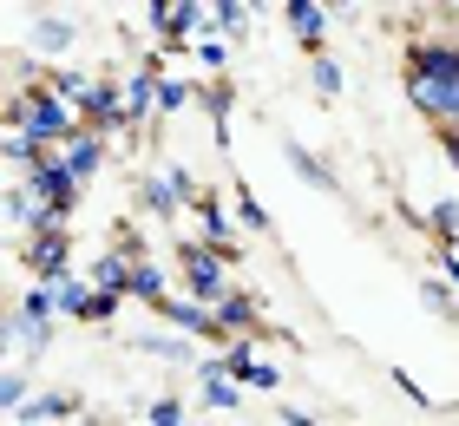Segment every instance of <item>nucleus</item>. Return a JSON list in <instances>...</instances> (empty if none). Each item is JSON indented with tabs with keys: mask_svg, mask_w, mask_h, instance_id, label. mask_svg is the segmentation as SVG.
<instances>
[{
	"mask_svg": "<svg viewBox=\"0 0 459 426\" xmlns=\"http://www.w3.org/2000/svg\"><path fill=\"white\" fill-rule=\"evenodd\" d=\"M197 92L184 79H158V112H184V105H191Z\"/></svg>",
	"mask_w": 459,
	"mask_h": 426,
	"instance_id": "nucleus-32",
	"label": "nucleus"
},
{
	"mask_svg": "<svg viewBox=\"0 0 459 426\" xmlns=\"http://www.w3.org/2000/svg\"><path fill=\"white\" fill-rule=\"evenodd\" d=\"M211 315H217L223 341H263V335H282V328H269V315H263V302H256L249 289H230Z\"/></svg>",
	"mask_w": 459,
	"mask_h": 426,
	"instance_id": "nucleus-5",
	"label": "nucleus"
},
{
	"mask_svg": "<svg viewBox=\"0 0 459 426\" xmlns=\"http://www.w3.org/2000/svg\"><path fill=\"white\" fill-rule=\"evenodd\" d=\"M79 125H86L92 138H112V132H125V92L112 79H99L92 92H86V105H79Z\"/></svg>",
	"mask_w": 459,
	"mask_h": 426,
	"instance_id": "nucleus-10",
	"label": "nucleus"
},
{
	"mask_svg": "<svg viewBox=\"0 0 459 426\" xmlns=\"http://www.w3.org/2000/svg\"><path fill=\"white\" fill-rule=\"evenodd\" d=\"M440 283L459 295V249H440Z\"/></svg>",
	"mask_w": 459,
	"mask_h": 426,
	"instance_id": "nucleus-39",
	"label": "nucleus"
},
{
	"mask_svg": "<svg viewBox=\"0 0 459 426\" xmlns=\"http://www.w3.org/2000/svg\"><path fill=\"white\" fill-rule=\"evenodd\" d=\"M33 394V380L20 374V368H0V413H20V400Z\"/></svg>",
	"mask_w": 459,
	"mask_h": 426,
	"instance_id": "nucleus-31",
	"label": "nucleus"
},
{
	"mask_svg": "<svg viewBox=\"0 0 459 426\" xmlns=\"http://www.w3.org/2000/svg\"><path fill=\"white\" fill-rule=\"evenodd\" d=\"M282 158L296 164V178H302L308 190H322V197H342V178L328 170V158H322V152H308L302 138H282Z\"/></svg>",
	"mask_w": 459,
	"mask_h": 426,
	"instance_id": "nucleus-16",
	"label": "nucleus"
},
{
	"mask_svg": "<svg viewBox=\"0 0 459 426\" xmlns=\"http://www.w3.org/2000/svg\"><path fill=\"white\" fill-rule=\"evenodd\" d=\"M308 85H316V92L322 99H342V66H335V53H316V59H308Z\"/></svg>",
	"mask_w": 459,
	"mask_h": 426,
	"instance_id": "nucleus-26",
	"label": "nucleus"
},
{
	"mask_svg": "<svg viewBox=\"0 0 459 426\" xmlns=\"http://www.w3.org/2000/svg\"><path fill=\"white\" fill-rule=\"evenodd\" d=\"M401 85L413 112L433 118V132H459V39H413Z\"/></svg>",
	"mask_w": 459,
	"mask_h": 426,
	"instance_id": "nucleus-1",
	"label": "nucleus"
},
{
	"mask_svg": "<svg viewBox=\"0 0 459 426\" xmlns=\"http://www.w3.org/2000/svg\"><path fill=\"white\" fill-rule=\"evenodd\" d=\"M0 132H27V138H39V144H66V138H79L86 125H79V112L73 105H59L39 79H27V85H13V99H7V112H0Z\"/></svg>",
	"mask_w": 459,
	"mask_h": 426,
	"instance_id": "nucleus-2",
	"label": "nucleus"
},
{
	"mask_svg": "<svg viewBox=\"0 0 459 426\" xmlns=\"http://www.w3.org/2000/svg\"><path fill=\"white\" fill-rule=\"evenodd\" d=\"M158 315H164V322H171L184 341H217V348H230V341H223V328H217V315L204 309V302H191V295H164V302H158Z\"/></svg>",
	"mask_w": 459,
	"mask_h": 426,
	"instance_id": "nucleus-8",
	"label": "nucleus"
},
{
	"mask_svg": "<svg viewBox=\"0 0 459 426\" xmlns=\"http://www.w3.org/2000/svg\"><path fill=\"white\" fill-rule=\"evenodd\" d=\"M282 426H328V420H316V413H302V407H282Z\"/></svg>",
	"mask_w": 459,
	"mask_h": 426,
	"instance_id": "nucleus-40",
	"label": "nucleus"
},
{
	"mask_svg": "<svg viewBox=\"0 0 459 426\" xmlns=\"http://www.w3.org/2000/svg\"><path fill=\"white\" fill-rule=\"evenodd\" d=\"M387 380H394V387H401V394H407V400H413V407H433V400H427V387H420V380H413V374H407V368H394V374H387Z\"/></svg>",
	"mask_w": 459,
	"mask_h": 426,
	"instance_id": "nucleus-38",
	"label": "nucleus"
},
{
	"mask_svg": "<svg viewBox=\"0 0 459 426\" xmlns=\"http://www.w3.org/2000/svg\"><path fill=\"white\" fill-rule=\"evenodd\" d=\"M118 309H125V302H118V295H106V289H92V295H86V309H79V322H92V328H106V322H118Z\"/></svg>",
	"mask_w": 459,
	"mask_h": 426,
	"instance_id": "nucleus-30",
	"label": "nucleus"
},
{
	"mask_svg": "<svg viewBox=\"0 0 459 426\" xmlns=\"http://www.w3.org/2000/svg\"><path fill=\"white\" fill-rule=\"evenodd\" d=\"M73 426H79V420H73Z\"/></svg>",
	"mask_w": 459,
	"mask_h": 426,
	"instance_id": "nucleus-43",
	"label": "nucleus"
},
{
	"mask_svg": "<svg viewBox=\"0 0 459 426\" xmlns=\"http://www.w3.org/2000/svg\"><path fill=\"white\" fill-rule=\"evenodd\" d=\"M27 39H33V53H73V39H79V20H73V13H33Z\"/></svg>",
	"mask_w": 459,
	"mask_h": 426,
	"instance_id": "nucleus-17",
	"label": "nucleus"
},
{
	"mask_svg": "<svg viewBox=\"0 0 459 426\" xmlns=\"http://www.w3.org/2000/svg\"><path fill=\"white\" fill-rule=\"evenodd\" d=\"M237 400H243V394H237V380H230V374H223V380H204V407L223 413V407H237Z\"/></svg>",
	"mask_w": 459,
	"mask_h": 426,
	"instance_id": "nucleus-35",
	"label": "nucleus"
},
{
	"mask_svg": "<svg viewBox=\"0 0 459 426\" xmlns=\"http://www.w3.org/2000/svg\"><path fill=\"white\" fill-rule=\"evenodd\" d=\"M164 184H171V197H178V204H197V197H204L197 178H191L184 164H164Z\"/></svg>",
	"mask_w": 459,
	"mask_h": 426,
	"instance_id": "nucleus-33",
	"label": "nucleus"
},
{
	"mask_svg": "<svg viewBox=\"0 0 459 426\" xmlns=\"http://www.w3.org/2000/svg\"><path fill=\"white\" fill-rule=\"evenodd\" d=\"M282 27L296 33V47L316 59L322 47H328V27H335V13L322 7V0H282Z\"/></svg>",
	"mask_w": 459,
	"mask_h": 426,
	"instance_id": "nucleus-6",
	"label": "nucleus"
},
{
	"mask_svg": "<svg viewBox=\"0 0 459 426\" xmlns=\"http://www.w3.org/2000/svg\"><path fill=\"white\" fill-rule=\"evenodd\" d=\"M144 13H152L158 39H171V47H184V39H191L197 20H211V7H197V0H158V7H144Z\"/></svg>",
	"mask_w": 459,
	"mask_h": 426,
	"instance_id": "nucleus-15",
	"label": "nucleus"
},
{
	"mask_svg": "<svg viewBox=\"0 0 459 426\" xmlns=\"http://www.w3.org/2000/svg\"><path fill=\"white\" fill-rule=\"evenodd\" d=\"M427 230L440 237V249H459V197H440L427 210Z\"/></svg>",
	"mask_w": 459,
	"mask_h": 426,
	"instance_id": "nucleus-25",
	"label": "nucleus"
},
{
	"mask_svg": "<svg viewBox=\"0 0 459 426\" xmlns=\"http://www.w3.org/2000/svg\"><path fill=\"white\" fill-rule=\"evenodd\" d=\"M39 85H47V92L59 99V105H73V112H79V105H86V92H92V73H79V66H47V73H39Z\"/></svg>",
	"mask_w": 459,
	"mask_h": 426,
	"instance_id": "nucleus-18",
	"label": "nucleus"
},
{
	"mask_svg": "<svg viewBox=\"0 0 459 426\" xmlns=\"http://www.w3.org/2000/svg\"><path fill=\"white\" fill-rule=\"evenodd\" d=\"M132 348H138V354H158V361H171V368L197 361V341H184V335H132Z\"/></svg>",
	"mask_w": 459,
	"mask_h": 426,
	"instance_id": "nucleus-20",
	"label": "nucleus"
},
{
	"mask_svg": "<svg viewBox=\"0 0 459 426\" xmlns=\"http://www.w3.org/2000/svg\"><path fill=\"white\" fill-rule=\"evenodd\" d=\"M230 197H237V217H243L249 230H269V210L256 204V190H249L243 178H230Z\"/></svg>",
	"mask_w": 459,
	"mask_h": 426,
	"instance_id": "nucleus-29",
	"label": "nucleus"
},
{
	"mask_svg": "<svg viewBox=\"0 0 459 426\" xmlns=\"http://www.w3.org/2000/svg\"><path fill=\"white\" fill-rule=\"evenodd\" d=\"M144 413H152V426H184V400H178V394H164V400H152Z\"/></svg>",
	"mask_w": 459,
	"mask_h": 426,
	"instance_id": "nucleus-37",
	"label": "nucleus"
},
{
	"mask_svg": "<svg viewBox=\"0 0 459 426\" xmlns=\"http://www.w3.org/2000/svg\"><path fill=\"white\" fill-rule=\"evenodd\" d=\"M47 295H53V315H66V322H79V309H86L92 283H86V275H59V283H53Z\"/></svg>",
	"mask_w": 459,
	"mask_h": 426,
	"instance_id": "nucleus-23",
	"label": "nucleus"
},
{
	"mask_svg": "<svg viewBox=\"0 0 459 426\" xmlns=\"http://www.w3.org/2000/svg\"><path fill=\"white\" fill-rule=\"evenodd\" d=\"M86 283H92V289H106V295H118V302H125V283H132V263H125L118 249H106V256L92 263V275H86Z\"/></svg>",
	"mask_w": 459,
	"mask_h": 426,
	"instance_id": "nucleus-22",
	"label": "nucleus"
},
{
	"mask_svg": "<svg viewBox=\"0 0 459 426\" xmlns=\"http://www.w3.org/2000/svg\"><path fill=\"white\" fill-rule=\"evenodd\" d=\"M158 79H164V59H138L132 85H125V125H152L158 118Z\"/></svg>",
	"mask_w": 459,
	"mask_h": 426,
	"instance_id": "nucleus-12",
	"label": "nucleus"
},
{
	"mask_svg": "<svg viewBox=\"0 0 459 426\" xmlns=\"http://www.w3.org/2000/svg\"><path fill=\"white\" fill-rule=\"evenodd\" d=\"M197 99H204V112H211V118H217V138L230 144V125H223V118H230V105H237V85H230V79L217 73V79H211V85H204V92H197Z\"/></svg>",
	"mask_w": 459,
	"mask_h": 426,
	"instance_id": "nucleus-24",
	"label": "nucleus"
},
{
	"mask_svg": "<svg viewBox=\"0 0 459 426\" xmlns=\"http://www.w3.org/2000/svg\"><path fill=\"white\" fill-rule=\"evenodd\" d=\"M440 152H446V158L459 164V132H440Z\"/></svg>",
	"mask_w": 459,
	"mask_h": 426,
	"instance_id": "nucleus-41",
	"label": "nucleus"
},
{
	"mask_svg": "<svg viewBox=\"0 0 459 426\" xmlns=\"http://www.w3.org/2000/svg\"><path fill=\"white\" fill-rule=\"evenodd\" d=\"M249 13H256V7H243V0H217V7H211V20H217L223 33H237L243 20H249Z\"/></svg>",
	"mask_w": 459,
	"mask_h": 426,
	"instance_id": "nucleus-36",
	"label": "nucleus"
},
{
	"mask_svg": "<svg viewBox=\"0 0 459 426\" xmlns=\"http://www.w3.org/2000/svg\"><path fill=\"white\" fill-rule=\"evenodd\" d=\"M138 204L152 210V217H178V197H171V184H164V170H158V178H144V184H138Z\"/></svg>",
	"mask_w": 459,
	"mask_h": 426,
	"instance_id": "nucleus-28",
	"label": "nucleus"
},
{
	"mask_svg": "<svg viewBox=\"0 0 459 426\" xmlns=\"http://www.w3.org/2000/svg\"><path fill=\"white\" fill-rule=\"evenodd\" d=\"M191 210H197V243L211 249V256H223V263H237V256H243V243H237V230H230L223 204L211 197V190H204V197H197Z\"/></svg>",
	"mask_w": 459,
	"mask_h": 426,
	"instance_id": "nucleus-11",
	"label": "nucleus"
},
{
	"mask_svg": "<svg viewBox=\"0 0 459 426\" xmlns=\"http://www.w3.org/2000/svg\"><path fill=\"white\" fill-rule=\"evenodd\" d=\"M79 413H86V400L79 394H66V387H47V394H27L20 400V426H73Z\"/></svg>",
	"mask_w": 459,
	"mask_h": 426,
	"instance_id": "nucleus-9",
	"label": "nucleus"
},
{
	"mask_svg": "<svg viewBox=\"0 0 459 426\" xmlns=\"http://www.w3.org/2000/svg\"><path fill=\"white\" fill-rule=\"evenodd\" d=\"M20 190H27L33 204H53V210H66V217L79 210V184L66 178V170H59V158H47L39 170H20Z\"/></svg>",
	"mask_w": 459,
	"mask_h": 426,
	"instance_id": "nucleus-7",
	"label": "nucleus"
},
{
	"mask_svg": "<svg viewBox=\"0 0 459 426\" xmlns=\"http://www.w3.org/2000/svg\"><path fill=\"white\" fill-rule=\"evenodd\" d=\"M125 295H132V302H144V309H158L164 295H171V283H164V269L144 256V263H132V283H125Z\"/></svg>",
	"mask_w": 459,
	"mask_h": 426,
	"instance_id": "nucleus-19",
	"label": "nucleus"
},
{
	"mask_svg": "<svg viewBox=\"0 0 459 426\" xmlns=\"http://www.w3.org/2000/svg\"><path fill=\"white\" fill-rule=\"evenodd\" d=\"M20 269L33 275V289H53L59 275H73V230H47V237H20Z\"/></svg>",
	"mask_w": 459,
	"mask_h": 426,
	"instance_id": "nucleus-4",
	"label": "nucleus"
},
{
	"mask_svg": "<svg viewBox=\"0 0 459 426\" xmlns=\"http://www.w3.org/2000/svg\"><path fill=\"white\" fill-rule=\"evenodd\" d=\"M0 158L7 164H27V170H39L53 158V144H39V138H27V132H0Z\"/></svg>",
	"mask_w": 459,
	"mask_h": 426,
	"instance_id": "nucleus-21",
	"label": "nucleus"
},
{
	"mask_svg": "<svg viewBox=\"0 0 459 426\" xmlns=\"http://www.w3.org/2000/svg\"><path fill=\"white\" fill-rule=\"evenodd\" d=\"M446 13H459V7H446Z\"/></svg>",
	"mask_w": 459,
	"mask_h": 426,
	"instance_id": "nucleus-42",
	"label": "nucleus"
},
{
	"mask_svg": "<svg viewBox=\"0 0 459 426\" xmlns=\"http://www.w3.org/2000/svg\"><path fill=\"white\" fill-rule=\"evenodd\" d=\"M223 368H230V380H243V387H256V394H276V387H282V368L256 361V341H230V348H223Z\"/></svg>",
	"mask_w": 459,
	"mask_h": 426,
	"instance_id": "nucleus-13",
	"label": "nucleus"
},
{
	"mask_svg": "<svg viewBox=\"0 0 459 426\" xmlns=\"http://www.w3.org/2000/svg\"><path fill=\"white\" fill-rule=\"evenodd\" d=\"M20 322H53V295L47 289H27V295H20Z\"/></svg>",
	"mask_w": 459,
	"mask_h": 426,
	"instance_id": "nucleus-34",
	"label": "nucleus"
},
{
	"mask_svg": "<svg viewBox=\"0 0 459 426\" xmlns=\"http://www.w3.org/2000/svg\"><path fill=\"white\" fill-rule=\"evenodd\" d=\"M178 275H184V295L204 302V309H217L223 295L237 289V283H230V263H223V256H211L197 237H178Z\"/></svg>",
	"mask_w": 459,
	"mask_h": 426,
	"instance_id": "nucleus-3",
	"label": "nucleus"
},
{
	"mask_svg": "<svg viewBox=\"0 0 459 426\" xmlns=\"http://www.w3.org/2000/svg\"><path fill=\"white\" fill-rule=\"evenodd\" d=\"M420 302H427L433 315H440V322H459V295L440 283V275H420Z\"/></svg>",
	"mask_w": 459,
	"mask_h": 426,
	"instance_id": "nucleus-27",
	"label": "nucleus"
},
{
	"mask_svg": "<svg viewBox=\"0 0 459 426\" xmlns=\"http://www.w3.org/2000/svg\"><path fill=\"white\" fill-rule=\"evenodd\" d=\"M59 170H66V178L79 184V190H86L92 178H99V170H106V138H92V132H79V138H66V144H59Z\"/></svg>",
	"mask_w": 459,
	"mask_h": 426,
	"instance_id": "nucleus-14",
	"label": "nucleus"
}]
</instances>
